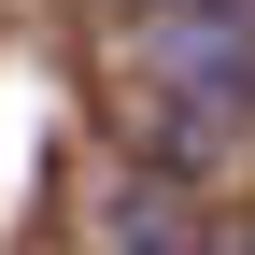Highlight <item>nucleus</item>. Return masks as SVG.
I'll list each match as a JSON object with an SVG mask.
<instances>
[{
	"label": "nucleus",
	"instance_id": "obj_2",
	"mask_svg": "<svg viewBox=\"0 0 255 255\" xmlns=\"http://www.w3.org/2000/svg\"><path fill=\"white\" fill-rule=\"evenodd\" d=\"M114 255H184V227H170L156 184H128V199H114Z\"/></svg>",
	"mask_w": 255,
	"mask_h": 255
},
{
	"label": "nucleus",
	"instance_id": "obj_1",
	"mask_svg": "<svg viewBox=\"0 0 255 255\" xmlns=\"http://www.w3.org/2000/svg\"><path fill=\"white\" fill-rule=\"evenodd\" d=\"M128 71L156 100V170H213L255 128V0H142Z\"/></svg>",
	"mask_w": 255,
	"mask_h": 255
}]
</instances>
